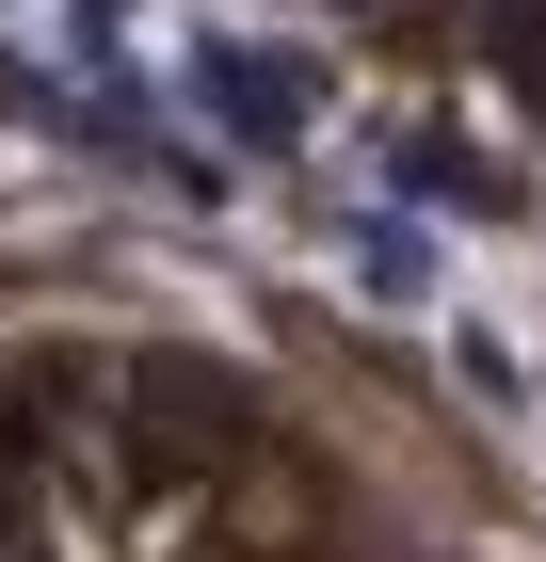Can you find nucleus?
<instances>
[{"instance_id": "nucleus-2", "label": "nucleus", "mask_w": 546, "mask_h": 562, "mask_svg": "<svg viewBox=\"0 0 546 562\" xmlns=\"http://www.w3.org/2000/svg\"><path fill=\"white\" fill-rule=\"evenodd\" d=\"M482 48H499V81L546 97V0H482Z\"/></svg>"}, {"instance_id": "nucleus-1", "label": "nucleus", "mask_w": 546, "mask_h": 562, "mask_svg": "<svg viewBox=\"0 0 546 562\" xmlns=\"http://www.w3.org/2000/svg\"><path fill=\"white\" fill-rule=\"evenodd\" d=\"M210 97H225V113H242L257 145H290V130H305V81H290V65H274V48H210Z\"/></svg>"}]
</instances>
